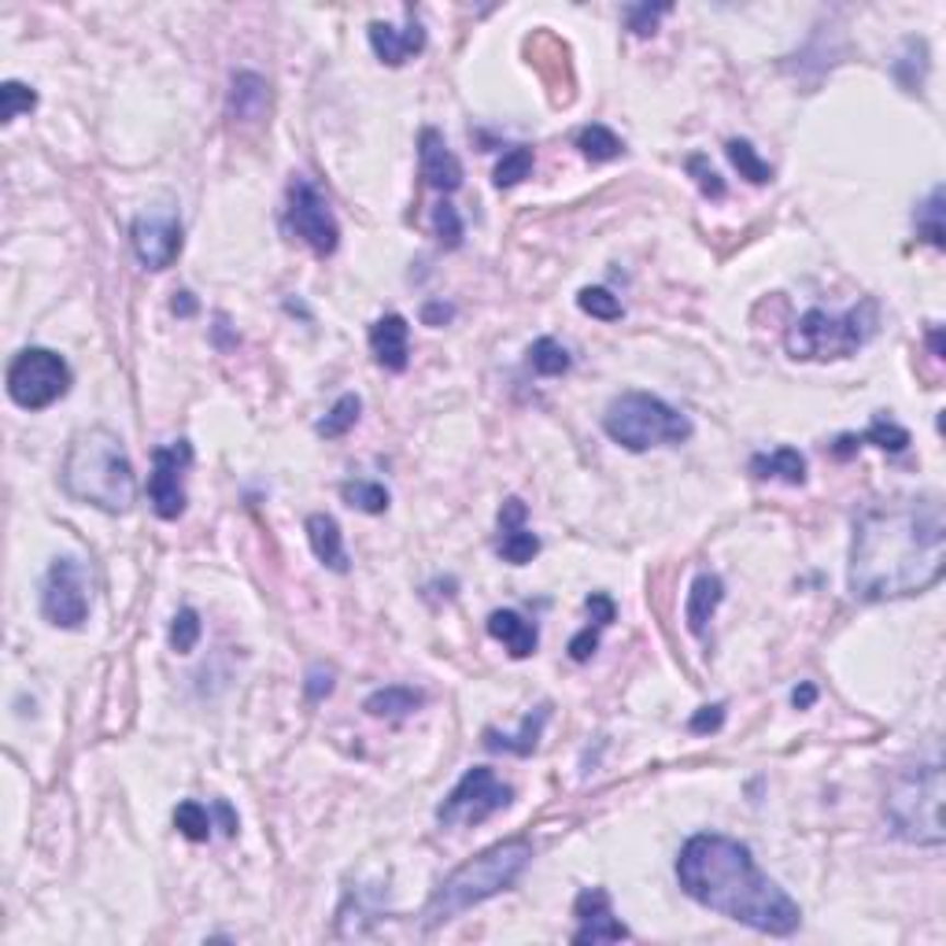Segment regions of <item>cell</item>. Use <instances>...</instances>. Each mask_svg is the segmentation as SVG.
<instances>
[{
	"mask_svg": "<svg viewBox=\"0 0 946 946\" xmlns=\"http://www.w3.org/2000/svg\"><path fill=\"white\" fill-rule=\"evenodd\" d=\"M946 569V515L939 496H899L865 507L854 521L846 585L862 603L921 596Z\"/></svg>",
	"mask_w": 946,
	"mask_h": 946,
	"instance_id": "1",
	"label": "cell"
},
{
	"mask_svg": "<svg viewBox=\"0 0 946 946\" xmlns=\"http://www.w3.org/2000/svg\"><path fill=\"white\" fill-rule=\"evenodd\" d=\"M680 891L703 910H714L765 935H792L803 921V910L776 880L758 869L747 843L732 835L699 832L677 857Z\"/></svg>",
	"mask_w": 946,
	"mask_h": 946,
	"instance_id": "2",
	"label": "cell"
},
{
	"mask_svg": "<svg viewBox=\"0 0 946 946\" xmlns=\"http://www.w3.org/2000/svg\"><path fill=\"white\" fill-rule=\"evenodd\" d=\"M59 485L74 503L104 515H126L137 499V477L123 437L104 426L74 432L59 466Z\"/></svg>",
	"mask_w": 946,
	"mask_h": 946,
	"instance_id": "3",
	"label": "cell"
},
{
	"mask_svg": "<svg viewBox=\"0 0 946 946\" xmlns=\"http://www.w3.org/2000/svg\"><path fill=\"white\" fill-rule=\"evenodd\" d=\"M529 862H532V843L526 835L503 840L496 846H488V851H481L477 857H470L466 865H459V869L432 891V899L426 905V928H440V924L455 921L459 913H466L470 905H481L503 895L507 887H515L521 880V873L529 869Z\"/></svg>",
	"mask_w": 946,
	"mask_h": 946,
	"instance_id": "4",
	"label": "cell"
},
{
	"mask_svg": "<svg viewBox=\"0 0 946 946\" xmlns=\"http://www.w3.org/2000/svg\"><path fill=\"white\" fill-rule=\"evenodd\" d=\"M884 814L891 832L916 846H943V762L932 758L928 765L902 769L887 792Z\"/></svg>",
	"mask_w": 946,
	"mask_h": 946,
	"instance_id": "5",
	"label": "cell"
},
{
	"mask_svg": "<svg viewBox=\"0 0 946 946\" xmlns=\"http://www.w3.org/2000/svg\"><path fill=\"white\" fill-rule=\"evenodd\" d=\"M607 437L621 443L625 451H650V448H669V443H684L692 437V418L669 407L666 400L650 396V392H621L610 400L603 414Z\"/></svg>",
	"mask_w": 946,
	"mask_h": 946,
	"instance_id": "6",
	"label": "cell"
},
{
	"mask_svg": "<svg viewBox=\"0 0 946 946\" xmlns=\"http://www.w3.org/2000/svg\"><path fill=\"white\" fill-rule=\"evenodd\" d=\"M876 330V303L862 300L846 314H828L821 308L806 311L784 337V348L792 359L824 362V359H851Z\"/></svg>",
	"mask_w": 946,
	"mask_h": 946,
	"instance_id": "7",
	"label": "cell"
},
{
	"mask_svg": "<svg viewBox=\"0 0 946 946\" xmlns=\"http://www.w3.org/2000/svg\"><path fill=\"white\" fill-rule=\"evenodd\" d=\"M71 392V367L53 348H23L8 367V396L23 411H45Z\"/></svg>",
	"mask_w": 946,
	"mask_h": 946,
	"instance_id": "8",
	"label": "cell"
},
{
	"mask_svg": "<svg viewBox=\"0 0 946 946\" xmlns=\"http://www.w3.org/2000/svg\"><path fill=\"white\" fill-rule=\"evenodd\" d=\"M515 787L503 784L488 765H473L462 773V781L443 795L437 806V821L443 828H477L485 824L492 814L507 810Z\"/></svg>",
	"mask_w": 946,
	"mask_h": 946,
	"instance_id": "9",
	"label": "cell"
},
{
	"mask_svg": "<svg viewBox=\"0 0 946 946\" xmlns=\"http://www.w3.org/2000/svg\"><path fill=\"white\" fill-rule=\"evenodd\" d=\"M42 614L56 628H82L89 618V569L78 558H53L42 585Z\"/></svg>",
	"mask_w": 946,
	"mask_h": 946,
	"instance_id": "10",
	"label": "cell"
},
{
	"mask_svg": "<svg viewBox=\"0 0 946 946\" xmlns=\"http://www.w3.org/2000/svg\"><path fill=\"white\" fill-rule=\"evenodd\" d=\"M285 219H289V230L300 236L314 255L325 259V255L337 252L341 226L333 219L325 196L314 189L308 177H292L289 182V211H285Z\"/></svg>",
	"mask_w": 946,
	"mask_h": 946,
	"instance_id": "11",
	"label": "cell"
},
{
	"mask_svg": "<svg viewBox=\"0 0 946 946\" xmlns=\"http://www.w3.org/2000/svg\"><path fill=\"white\" fill-rule=\"evenodd\" d=\"M193 462V443L174 440L152 451V473H148V499L155 518L177 521L185 515V470Z\"/></svg>",
	"mask_w": 946,
	"mask_h": 946,
	"instance_id": "12",
	"label": "cell"
},
{
	"mask_svg": "<svg viewBox=\"0 0 946 946\" xmlns=\"http://www.w3.org/2000/svg\"><path fill=\"white\" fill-rule=\"evenodd\" d=\"M130 244L148 270H166L182 255V219L171 207H148L130 226Z\"/></svg>",
	"mask_w": 946,
	"mask_h": 946,
	"instance_id": "13",
	"label": "cell"
},
{
	"mask_svg": "<svg viewBox=\"0 0 946 946\" xmlns=\"http://www.w3.org/2000/svg\"><path fill=\"white\" fill-rule=\"evenodd\" d=\"M574 913L580 921V928L574 932V943L577 946H588V943H621V939H633V932L618 921L614 910H610V895L603 887H585L574 902Z\"/></svg>",
	"mask_w": 946,
	"mask_h": 946,
	"instance_id": "14",
	"label": "cell"
},
{
	"mask_svg": "<svg viewBox=\"0 0 946 946\" xmlns=\"http://www.w3.org/2000/svg\"><path fill=\"white\" fill-rule=\"evenodd\" d=\"M526 503L518 496H510L507 503L499 507V540H496V551L503 562L510 566H526L540 555V537L526 526Z\"/></svg>",
	"mask_w": 946,
	"mask_h": 946,
	"instance_id": "15",
	"label": "cell"
},
{
	"mask_svg": "<svg viewBox=\"0 0 946 946\" xmlns=\"http://www.w3.org/2000/svg\"><path fill=\"white\" fill-rule=\"evenodd\" d=\"M418 163H422V177H426L429 189H437V193L462 189V163L437 130L418 134Z\"/></svg>",
	"mask_w": 946,
	"mask_h": 946,
	"instance_id": "16",
	"label": "cell"
},
{
	"mask_svg": "<svg viewBox=\"0 0 946 946\" xmlns=\"http://www.w3.org/2000/svg\"><path fill=\"white\" fill-rule=\"evenodd\" d=\"M370 48L381 64L403 67L411 56H418L422 48H426V26H422L414 15H407V26L403 30L389 26V23H370Z\"/></svg>",
	"mask_w": 946,
	"mask_h": 946,
	"instance_id": "17",
	"label": "cell"
},
{
	"mask_svg": "<svg viewBox=\"0 0 946 946\" xmlns=\"http://www.w3.org/2000/svg\"><path fill=\"white\" fill-rule=\"evenodd\" d=\"M407 344H411V325L403 314H396V311L381 314V319L370 325V351L384 370H392V373L407 370V362H411Z\"/></svg>",
	"mask_w": 946,
	"mask_h": 946,
	"instance_id": "18",
	"label": "cell"
},
{
	"mask_svg": "<svg viewBox=\"0 0 946 946\" xmlns=\"http://www.w3.org/2000/svg\"><path fill=\"white\" fill-rule=\"evenodd\" d=\"M488 636L499 639V644L510 650V658L537 655V644H540L537 625L521 618L518 610H492V614H488Z\"/></svg>",
	"mask_w": 946,
	"mask_h": 946,
	"instance_id": "19",
	"label": "cell"
},
{
	"mask_svg": "<svg viewBox=\"0 0 946 946\" xmlns=\"http://www.w3.org/2000/svg\"><path fill=\"white\" fill-rule=\"evenodd\" d=\"M303 529H308V544L314 551V558H319L325 569H333V574H348V551H344V537H341L337 518L311 515Z\"/></svg>",
	"mask_w": 946,
	"mask_h": 946,
	"instance_id": "20",
	"label": "cell"
},
{
	"mask_svg": "<svg viewBox=\"0 0 946 946\" xmlns=\"http://www.w3.org/2000/svg\"><path fill=\"white\" fill-rule=\"evenodd\" d=\"M722 599H725V580L717 574H699L692 580V591H688V603H684L688 633L706 636V625H710V618H714V610L722 607Z\"/></svg>",
	"mask_w": 946,
	"mask_h": 946,
	"instance_id": "21",
	"label": "cell"
},
{
	"mask_svg": "<svg viewBox=\"0 0 946 946\" xmlns=\"http://www.w3.org/2000/svg\"><path fill=\"white\" fill-rule=\"evenodd\" d=\"M551 717V706H537L532 714H526V722H521V728L515 736L499 732V728H485V747L488 751H503V754H518V758H529L532 751H537L540 736H544V725Z\"/></svg>",
	"mask_w": 946,
	"mask_h": 946,
	"instance_id": "22",
	"label": "cell"
},
{
	"mask_svg": "<svg viewBox=\"0 0 946 946\" xmlns=\"http://www.w3.org/2000/svg\"><path fill=\"white\" fill-rule=\"evenodd\" d=\"M226 107H230V118H236V123H259L266 115V107H270V85L252 71L233 74L230 104Z\"/></svg>",
	"mask_w": 946,
	"mask_h": 946,
	"instance_id": "23",
	"label": "cell"
},
{
	"mask_svg": "<svg viewBox=\"0 0 946 946\" xmlns=\"http://www.w3.org/2000/svg\"><path fill=\"white\" fill-rule=\"evenodd\" d=\"M751 473L758 481H784V485H803L806 481V459L795 448L758 451L751 459Z\"/></svg>",
	"mask_w": 946,
	"mask_h": 946,
	"instance_id": "24",
	"label": "cell"
},
{
	"mask_svg": "<svg viewBox=\"0 0 946 946\" xmlns=\"http://www.w3.org/2000/svg\"><path fill=\"white\" fill-rule=\"evenodd\" d=\"M422 703H426V695H422L418 688L389 684V688H378V692H373L367 703H362V710H367L370 717H389V722H400V717H411Z\"/></svg>",
	"mask_w": 946,
	"mask_h": 946,
	"instance_id": "25",
	"label": "cell"
},
{
	"mask_svg": "<svg viewBox=\"0 0 946 946\" xmlns=\"http://www.w3.org/2000/svg\"><path fill=\"white\" fill-rule=\"evenodd\" d=\"M577 148H580V155L591 163H610L625 152V141H621L614 130H607V126L591 123L577 134Z\"/></svg>",
	"mask_w": 946,
	"mask_h": 946,
	"instance_id": "26",
	"label": "cell"
},
{
	"mask_svg": "<svg viewBox=\"0 0 946 946\" xmlns=\"http://www.w3.org/2000/svg\"><path fill=\"white\" fill-rule=\"evenodd\" d=\"M891 71L905 93H916V89L924 85V74H928V45L910 37V42H905V56L895 59Z\"/></svg>",
	"mask_w": 946,
	"mask_h": 946,
	"instance_id": "27",
	"label": "cell"
},
{
	"mask_svg": "<svg viewBox=\"0 0 946 946\" xmlns=\"http://www.w3.org/2000/svg\"><path fill=\"white\" fill-rule=\"evenodd\" d=\"M341 496L348 507L362 510V515H384L389 510V488L378 485V481H344Z\"/></svg>",
	"mask_w": 946,
	"mask_h": 946,
	"instance_id": "28",
	"label": "cell"
},
{
	"mask_svg": "<svg viewBox=\"0 0 946 946\" xmlns=\"http://www.w3.org/2000/svg\"><path fill=\"white\" fill-rule=\"evenodd\" d=\"M529 367L537 370L540 378H562V373L574 367V359H569V351L562 348L555 337H540L529 348Z\"/></svg>",
	"mask_w": 946,
	"mask_h": 946,
	"instance_id": "29",
	"label": "cell"
},
{
	"mask_svg": "<svg viewBox=\"0 0 946 946\" xmlns=\"http://www.w3.org/2000/svg\"><path fill=\"white\" fill-rule=\"evenodd\" d=\"M728 160H732L739 177H747L751 185L773 182V166H769L762 155H758V148L751 141H739V137H732V141H728Z\"/></svg>",
	"mask_w": 946,
	"mask_h": 946,
	"instance_id": "30",
	"label": "cell"
},
{
	"mask_svg": "<svg viewBox=\"0 0 946 946\" xmlns=\"http://www.w3.org/2000/svg\"><path fill=\"white\" fill-rule=\"evenodd\" d=\"M916 236L932 244V249H946V230H943V189L935 185L932 196L916 207Z\"/></svg>",
	"mask_w": 946,
	"mask_h": 946,
	"instance_id": "31",
	"label": "cell"
},
{
	"mask_svg": "<svg viewBox=\"0 0 946 946\" xmlns=\"http://www.w3.org/2000/svg\"><path fill=\"white\" fill-rule=\"evenodd\" d=\"M359 411H362V400L355 396V392L341 396V400L330 407V414H325V418L319 422V437H325V440L344 437L348 429H355V422H359Z\"/></svg>",
	"mask_w": 946,
	"mask_h": 946,
	"instance_id": "32",
	"label": "cell"
},
{
	"mask_svg": "<svg viewBox=\"0 0 946 946\" xmlns=\"http://www.w3.org/2000/svg\"><path fill=\"white\" fill-rule=\"evenodd\" d=\"M174 828L189 843H207V835H211V814H207L204 803L185 798V803H177V810H174Z\"/></svg>",
	"mask_w": 946,
	"mask_h": 946,
	"instance_id": "33",
	"label": "cell"
},
{
	"mask_svg": "<svg viewBox=\"0 0 946 946\" xmlns=\"http://www.w3.org/2000/svg\"><path fill=\"white\" fill-rule=\"evenodd\" d=\"M529 174H532V148L518 145V148H510V152H503V160L496 163V174L492 177H496L499 189H515Z\"/></svg>",
	"mask_w": 946,
	"mask_h": 946,
	"instance_id": "34",
	"label": "cell"
},
{
	"mask_svg": "<svg viewBox=\"0 0 946 946\" xmlns=\"http://www.w3.org/2000/svg\"><path fill=\"white\" fill-rule=\"evenodd\" d=\"M857 440L873 443V448H880V451H891V455H899V451L910 448V432H905L902 426H895V422H887V418H873V426L865 432H857Z\"/></svg>",
	"mask_w": 946,
	"mask_h": 946,
	"instance_id": "35",
	"label": "cell"
},
{
	"mask_svg": "<svg viewBox=\"0 0 946 946\" xmlns=\"http://www.w3.org/2000/svg\"><path fill=\"white\" fill-rule=\"evenodd\" d=\"M200 633H204V621L200 614H196L193 607H182L171 621V647L177 650V655H189V650L200 644Z\"/></svg>",
	"mask_w": 946,
	"mask_h": 946,
	"instance_id": "36",
	"label": "cell"
},
{
	"mask_svg": "<svg viewBox=\"0 0 946 946\" xmlns=\"http://www.w3.org/2000/svg\"><path fill=\"white\" fill-rule=\"evenodd\" d=\"M577 308L591 314V319H603V322H618L621 314H625V308H621V300L610 289H580L577 292Z\"/></svg>",
	"mask_w": 946,
	"mask_h": 946,
	"instance_id": "37",
	"label": "cell"
},
{
	"mask_svg": "<svg viewBox=\"0 0 946 946\" xmlns=\"http://www.w3.org/2000/svg\"><path fill=\"white\" fill-rule=\"evenodd\" d=\"M37 107V93L23 82H4L0 85V118L4 123H15L23 112H34Z\"/></svg>",
	"mask_w": 946,
	"mask_h": 946,
	"instance_id": "38",
	"label": "cell"
},
{
	"mask_svg": "<svg viewBox=\"0 0 946 946\" xmlns=\"http://www.w3.org/2000/svg\"><path fill=\"white\" fill-rule=\"evenodd\" d=\"M432 233H437V241L443 244V249H459L462 244V219H459V207L440 200L437 211H432Z\"/></svg>",
	"mask_w": 946,
	"mask_h": 946,
	"instance_id": "39",
	"label": "cell"
},
{
	"mask_svg": "<svg viewBox=\"0 0 946 946\" xmlns=\"http://www.w3.org/2000/svg\"><path fill=\"white\" fill-rule=\"evenodd\" d=\"M673 12V4H628L625 23L636 37H650L658 30V19Z\"/></svg>",
	"mask_w": 946,
	"mask_h": 946,
	"instance_id": "40",
	"label": "cell"
},
{
	"mask_svg": "<svg viewBox=\"0 0 946 946\" xmlns=\"http://www.w3.org/2000/svg\"><path fill=\"white\" fill-rule=\"evenodd\" d=\"M688 171L695 174V182H699V189H703V196H710V200H722V196H725V182H722V174H717L714 166H706L703 155H692V160H688Z\"/></svg>",
	"mask_w": 946,
	"mask_h": 946,
	"instance_id": "41",
	"label": "cell"
},
{
	"mask_svg": "<svg viewBox=\"0 0 946 946\" xmlns=\"http://www.w3.org/2000/svg\"><path fill=\"white\" fill-rule=\"evenodd\" d=\"M599 650V625H588L569 639V658L574 662H591V655Z\"/></svg>",
	"mask_w": 946,
	"mask_h": 946,
	"instance_id": "42",
	"label": "cell"
},
{
	"mask_svg": "<svg viewBox=\"0 0 946 946\" xmlns=\"http://www.w3.org/2000/svg\"><path fill=\"white\" fill-rule=\"evenodd\" d=\"M585 607H588V614H591V621H596L599 628H607L610 621L618 618V607H614V599H610L607 591H591Z\"/></svg>",
	"mask_w": 946,
	"mask_h": 946,
	"instance_id": "43",
	"label": "cell"
},
{
	"mask_svg": "<svg viewBox=\"0 0 946 946\" xmlns=\"http://www.w3.org/2000/svg\"><path fill=\"white\" fill-rule=\"evenodd\" d=\"M725 725V703H714V706H703L699 714L688 722V728L692 732H717V728Z\"/></svg>",
	"mask_w": 946,
	"mask_h": 946,
	"instance_id": "44",
	"label": "cell"
},
{
	"mask_svg": "<svg viewBox=\"0 0 946 946\" xmlns=\"http://www.w3.org/2000/svg\"><path fill=\"white\" fill-rule=\"evenodd\" d=\"M303 692H308L311 703H322V699L333 692V669L314 666L311 673H308V684H303Z\"/></svg>",
	"mask_w": 946,
	"mask_h": 946,
	"instance_id": "45",
	"label": "cell"
},
{
	"mask_svg": "<svg viewBox=\"0 0 946 946\" xmlns=\"http://www.w3.org/2000/svg\"><path fill=\"white\" fill-rule=\"evenodd\" d=\"M451 314H455V308H448V303H426V308H422V322H426V325H443Z\"/></svg>",
	"mask_w": 946,
	"mask_h": 946,
	"instance_id": "46",
	"label": "cell"
},
{
	"mask_svg": "<svg viewBox=\"0 0 946 946\" xmlns=\"http://www.w3.org/2000/svg\"><path fill=\"white\" fill-rule=\"evenodd\" d=\"M215 814H219V821H222V832H226V835H236V817H233V810H230V803H226V798H219V803H215Z\"/></svg>",
	"mask_w": 946,
	"mask_h": 946,
	"instance_id": "47",
	"label": "cell"
},
{
	"mask_svg": "<svg viewBox=\"0 0 946 946\" xmlns=\"http://www.w3.org/2000/svg\"><path fill=\"white\" fill-rule=\"evenodd\" d=\"M814 699H817V688H814V684H798L795 692H792L795 710H810V706H814Z\"/></svg>",
	"mask_w": 946,
	"mask_h": 946,
	"instance_id": "48",
	"label": "cell"
},
{
	"mask_svg": "<svg viewBox=\"0 0 946 946\" xmlns=\"http://www.w3.org/2000/svg\"><path fill=\"white\" fill-rule=\"evenodd\" d=\"M171 311H174V314H193V311H196V300H193V292H174V303H171Z\"/></svg>",
	"mask_w": 946,
	"mask_h": 946,
	"instance_id": "49",
	"label": "cell"
},
{
	"mask_svg": "<svg viewBox=\"0 0 946 946\" xmlns=\"http://www.w3.org/2000/svg\"><path fill=\"white\" fill-rule=\"evenodd\" d=\"M928 344H932V355H943V330H939V325L928 333Z\"/></svg>",
	"mask_w": 946,
	"mask_h": 946,
	"instance_id": "50",
	"label": "cell"
}]
</instances>
